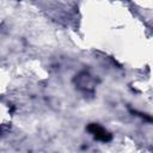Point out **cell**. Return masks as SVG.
<instances>
[{"mask_svg": "<svg viewBox=\"0 0 153 153\" xmlns=\"http://www.w3.org/2000/svg\"><path fill=\"white\" fill-rule=\"evenodd\" d=\"M88 130L96 136V139H99V140H102V141H108V140H110V134L109 133H106L102 127H99L98 124H91L90 127H88Z\"/></svg>", "mask_w": 153, "mask_h": 153, "instance_id": "obj_1", "label": "cell"}]
</instances>
